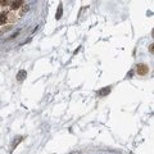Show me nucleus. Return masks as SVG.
Returning a JSON list of instances; mask_svg holds the SVG:
<instances>
[{
	"mask_svg": "<svg viewBox=\"0 0 154 154\" xmlns=\"http://www.w3.org/2000/svg\"><path fill=\"white\" fill-rule=\"evenodd\" d=\"M26 76H27L26 71H25V70H22V71H19V72H18V75H17V78H18V81H22V80H23Z\"/></svg>",
	"mask_w": 154,
	"mask_h": 154,
	"instance_id": "3",
	"label": "nucleus"
},
{
	"mask_svg": "<svg viewBox=\"0 0 154 154\" xmlns=\"http://www.w3.org/2000/svg\"><path fill=\"white\" fill-rule=\"evenodd\" d=\"M62 12H63V9H62V5H59L58 12H56V15H55V18H56V19H59L60 17H62Z\"/></svg>",
	"mask_w": 154,
	"mask_h": 154,
	"instance_id": "5",
	"label": "nucleus"
},
{
	"mask_svg": "<svg viewBox=\"0 0 154 154\" xmlns=\"http://www.w3.org/2000/svg\"><path fill=\"white\" fill-rule=\"evenodd\" d=\"M109 93H111V89H109V87H105V89H103V90L99 91V95H100V96H104V95L109 94Z\"/></svg>",
	"mask_w": 154,
	"mask_h": 154,
	"instance_id": "4",
	"label": "nucleus"
},
{
	"mask_svg": "<svg viewBox=\"0 0 154 154\" xmlns=\"http://www.w3.org/2000/svg\"><path fill=\"white\" fill-rule=\"evenodd\" d=\"M136 71H138L139 75L142 76V75H146L148 71H149V68H148L146 64H139V66H138V70H136Z\"/></svg>",
	"mask_w": 154,
	"mask_h": 154,
	"instance_id": "2",
	"label": "nucleus"
},
{
	"mask_svg": "<svg viewBox=\"0 0 154 154\" xmlns=\"http://www.w3.org/2000/svg\"><path fill=\"white\" fill-rule=\"evenodd\" d=\"M28 10V4L22 0H0V35L8 31Z\"/></svg>",
	"mask_w": 154,
	"mask_h": 154,
	"instance_id": "1",
	"label": "nucleus"
}]
</instances>
